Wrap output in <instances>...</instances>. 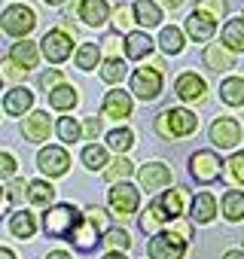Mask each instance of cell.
<instances>
[{
	"mask_svg": "<svg viewBox=\"0 0 244 259\" xmlns=\"http://www.w3.org/2000/svg\"><path fill=\"white\" fill-rule=\"evenodd\" d=\"M223 259H244V250H229Z\"/></svg>",
	"mask_w": 244,
	"mask_h": 259,
	"instance_id": "49",
	"label": "cell"
},
{
	"mask_svg": "<svg viewBox=\"0 0 244 259\" xmlns=\"http://www.w3.org/2000/svg\"><path fill=\"white\" fill-rule=\"evenodd\" d=\"M159 46H162L168 55H177V52L183 49V34H180L177 28H165L162 37H159Z\"/></svg>",
	"mask_w": 244,
	"mask_h": 259,
	"instance_id": "35",
	"label": "cell"
},
{
	"mask_svg": "<svg viewBox=\"0 0 244 259\" xmlns=\"http://www.w3.org/2000/svg\"><path fill=\"white\" fill-rule=\"evenodd\" d=\"M70 49H73V43H70V37L64 31H49L43 37V55L52 64H61L64 58H70Z\"/></svg>",
	"mask_w": 244,
	"mask_h": 259,
	"instance_id": "10",
	"label": "cell"
},
{
	"mask_svg": "<svg viewBox=\"0 0 244 259\" xmlns=\"http://www.w3.org/2000/svg\"><path fill=\"white\" fill-rule=\"evenodd\" d=\"M241 141V125L235 119H217L211 125V144L220 150H232Z\"/></svg>",
	"mask_w": 244,
	"mask_h": 259,
	"instance_id": "8",
	"label": "cell"
},
{
	"mask_svg": "<svg viewBox=\"0 0 244 259\" xmlns=\"http://www.w3.org/2000/svg\"><path fill=\"white\" fill-rule=\"evenodd\" d=\"M98 58H101V52H98L95 43H83V46L76 49V67H83V70L98 67Z\"/></svg>",
	"mask_w": 244,
	"mask_h": 259,
	"instance_id": "33",
	"label": "cell"
},
{
	"mask_svg": "<svg viewBox=\"0 0 244 259\" xmlns=\"http://www.w3.org/2000/svg\"><path fill=\"white\" fill-rule=\"evenodd\" d=\"M214 31H217V22H214V16H208V13H201V10H195L189 19H186V34L192 37V40H211L214 37Z\"/></svg>",
	"mask_w": 244,
	"mask_h": 259,
	"instance_id": "11",
	"label": "cell"
},
{
	"mask_svg": "<svg viewBox=\"0 0 244 259\" xmlns=\"http://www.w3.org/2000/svg\"><path fill=\"white\" fill-rule=\"evenodd\" d=\"M220 98H223L226 104H232V107H241V104H244V79L229 76V79L220 85Z\"/></svg>",
	"mask_w": 244,
	"mask_h": 259,
	"instance_id": "26",
	"label": "cell"
},
{
	"mask_svg": "<svg viewBox=\"0 0 244 259\" xmlns=\"http://www.w3.org/2000/svg\"><path fill=\"white\" fill-rule=\"evenodd\" d=\"M37 162H40V171L49 174V177H61V174H67V168H70V156H67L61 147H46V150H40Z\"/></svg>",
	"mask_w": 244,
	"mask_h": 259,
	"instance_id": "9",
	"label": "cell"
},
{
	"mask_svg": "<svg viewBox=\"0 0 244 259\" xmlns=\"http://www.w3.org/2000/svg\"><path fill=\"white\" fill-rule=\"evenodd\" d=\"M186 253V238L177 232H162L150 241V259H183Z\"/></svg>",
	"mask_w": 244,
	"mask_h": 259,
	"instance_id": "4",
	"label": "cell"
},
{
	"mask_svg": "<svg viewBox=\"0 0 244 259\" xmlns=\"http://www.w3.org/2000/svg\"><path fill=\"white\" fill-rule=\"evenodd\" d=\"M104 259H126V256H122V253H119V250H113V253H107V256H104Z\"/></svg>",
	"mask_w": 244,
	"mask_h": 259,
	"instance_id": "54",
	"label": "cell"
},
{
	"mask_svg": "<svg viewBox=\"0 0 244 259\" xmlns=\"http://www.w3.org/2000/svg\"><path fill=\"white\" fill-rule=\"evenodd\" d=\"M162 4H165V7H171V10H177V7L183 4V0H162Z\"/></svg>",
	"mask_w": 244,
	"mask_h": 259,
	"instance_id": "53",
	"label": "cell"
},
{
	"mask_svg": "<svg viewBox=\"0 0 244 259\" xmlns=\"http://www.w3.org/2000/svg\"><path fill=\"white\" fill-rule=\"evenodd\" d=\"M150 52H153V40H150V34H144V31H132L129 40H126V55H129V58H147Z\"/></svg>",
	"mask_w": 244,
	"mask_h": 259,
	"instance_id": "18",
	"label": "cell"
},
{
	"mask_svg": "<svg viewBox=\"0 0 244 259\" xmlns=\"http://www.w3.org/2000/svg\"><path fill=\"white\" fill-rule=\"evenodd\" d=\"M83 165L86 168H92V171H107V150L104 147H98V144H92V147H86L83 150Z\"/></svg>",
	"mask_w": 244,
	"mask_h": 259,
	"instance_id": "30",
	"label": "cell"
},
{
	"mask_svg": "<svg viewBox=\"0 0 244 259\" xmlns=\"http://www.w3.org/2000/svg\"><path fill=\"white\" fill-rule=\"evenodd\" d=\"M107 144H110L113 150H119V153H126V150H132L135 135L129 132V128H116V132H110V135H107Z\"/></svg>",
	"mask_w": 244,
	"mask_h": 259,
	"instance_id": "37",
	"label": "cell"
},
{
	"mask_svg": "<svg viewBox=\"0 0 244 259\" xmlns=\"http://www.w3.org/2000/svg\"><path fill=\"white\" fill-rule=\"evenodd\" d=\"M223 213H226V220H232V223L244 220V192H241V189H229V192L223 195Z\"/></svg>",
	"mask_w": 244,
	"mask_h": 259,
	"instance_id": "24",
	"label": "cell"
},
{
	"mask_svg": "<svg viewBox=\"0 0 244 259\" xmlns=\"http://www.w3.org/2000/svg\"><path fill=\"white\" fill-rule=\"evenodd\" d=\"M135 19L144 25V28H156L162 22V13L153 0H135Z\"/></svg>",
	"mask_w": 244,
	"mask_h": 259,
	"instance_id": "23",
	"label": "cell"
},
{
	"mask_svg": "<svg viewBox=\"0 0 244 259\" xmlns=\"http://www.w3.org/2000/svg\"><path fill=\"white\" fill-rule=\"evenodd\" d=\"M156 128L162 138H186L198 128V116L189 110H165L156 119Z\"/></svg>",
	"mask_w": 244,
	"mask_h": 259,
	"instance_id": "2",
	"label": "cell"
},
{
	"mask_svg": "<svg viewBox=\"0 0 244 259\" xmlns=\"http://www.w3.org/2000/svg\"><path fill=\"white\" fill-rule=\"evenodd\" d=\"M171 183V171L162 165V162H150L141 168V186L144 189H162Z\"/></svg>",
	"mask_w": 244,
	"mask_h": 259,
	"instance_id": "12",
	"label": "cell"
},
{
	"mask_svg": "<svg viewBox=\"0 0 244 259\" xmlns=\"http://www.w3.org/2000/svg\"><path fill=\"white\" fill-rule=\"evenodd\" d=\"M122 73H126V64H122L119 58H110V61L101 67V79H104V82H119Z\"/></svg>",
	"mask_w": 244,
	"mask_h": 259,
	"instance_id": "38",
	"label": "cell"
},
{
	"mask_svg": "<svg viewBox=\"0 0 244 259\" xmlns=\"http://www.w3.org/2000/svg\"><path fill=\"white\" fill-rule=\"evenodd\" d=\"M16 174V159L10 153H0V180L4 177H13Z\"/></svg>",
	"mask_w": 244,
	"mask_h": 259,
	"instance_id": "44",
	"label": "cell"
},
{
	"mask_svg": "<svg viewBox=\"0 0 244 259\" xmlns=\"http://www.w3.org/2000/svg\"><path fill=\"white\" fill-rule=\"evenodd\" d=\"M214 213H217V201H214L211 192H201V195L192 198V213H189V217H192L195 223H211Z\"/></svg>",
	"mask_w": 244,
	"mask_h": 259,
	"instance_id": "20",
	"label": "cell"
},
{
	"mask_svg": "<svg viewBox=\"0 0 244 259\" xmlns=\"http://www.w3.org/2000/svg\"><path fill=\"white\" fill-rule=\"evenodd\" d=\"M229 174H232L238 183H244V153H235V156L229 159Z\"/></svg>",
	"mask_w": 244,
	"mask_h": 259,
	"instance_id": "42",
	"label": "cell"
},
{
	"mask_svg": "<svg viewBox=\"0 0 244 259\" xmlns=\"http://www.w3.org/2000/svg\"><path fill=\"white\" fill-rule=\"evenodd\" d=\"M132 92L144 101H153L162 92V73L156 67H138L132 76Z\"/></svg>",
	"mask_w": 244,
	"mask_h": 259,
	"instance_id": "6",
	"label": "cell"
},
{
	"mask_svg": "<svg viewBox=\"0 0 244 259\" xmlns=\"http://www.w3.org/2000/svg\"><path fill=\"white\" fill-rule=\"evenodd\" d=\"M40 82H43V89H49V92H52V89H58L61 73H58V70H49V73H43V79H40Z\"/></svg>",
	"mask_w": 244,
	"mask_h": 259,
	"instance_id": "45",
	"label": "cell"
},
{
	"mask_svg": "<svg viewBox=\"0 0 244 259\" xmlns=\"http://www.w3.org/2000/svg\"><path fill=\"white\" fill-rule=\"evenodd\" d=\"M198 10L208 13V16H214V19H220V16H226V0H201Z\"/></svg>",
	"mask_w": 244,
	"mask_h": 259,
	"instance_id": "40",
	"label": "cell"
},
{
	"mask_svg": "<svg viewBox=\"0 0 244 259\" xmlns=\"http://www.w3.org/2000/svg\"><path fill=\"white\" fill-rule=\"evenodd\" d=\"M25 192H28L25 180H16V183L10 186V198H13V201H22V198H25Z\"/></svg>",
	"mask_w": 244,
	"mask_h": 259,
	"instance_id": "46",
	"label": "cell"
},
{
	"mask_svg": "<svg viewBox=\"0 0 244 259\" xmlns=\"http://www.w3.org/2000/svg\"><path fill=\"white\" fill-rule=\"evenodd\" d=\"M4 204H7V195H4V192H0V210H4Z\"/></svg>",
	"mask_w": 244,
	"mask_h": 259,
	"instance_id": "56",
	"label": "cell"
},
{
	"mask_svg": "<svg viewBox=\"0 0 244 259\" xmlns=\"http://www.w3.org/2000/svg\"><path fill=\"white\" fill-rule=\"evenodd\" d=\"M79 223H83V213L79 210H73L70 204H55V207H49V213H46V220H43V226H46V235H52V238H73V232L79 229Z\"/></svg>",
	"mask_w": 244,
	"mask_h": 259,
	"instance_id": "1",
	"label": "cell"
},
{
	"mask_svg": "<svg viewBox=\"0 0 244 259\" xmlns=\"http://www.w3.org/2000/svg\"><path fill=\"white\" fill-rule=\"evenodd\" d=\"M116 49H119V46H116V40L110 37V40H107V52H110V55H116Z\"/></svg>",
	"mask_w": 244,
	"mask_h": 259,
	"instance_id": "52",
	"label": "cell"
},
{
	"mask_svg": "<svg viewBox=\"0 0 244 259\" xmlns=\"http://www.w3.org/2000/svg\"><path fill=\"white\" fill-rule=\"evenodd\" d=\"M104 241H107L110 247H116V250H129V244H132V238H129V232H122V229H110Z\"/></svg>",
	"mask_w": 244,
	"mask_h": 259,
	"instance_id": "39",
	"label": "cell"
},
{
	"mask_svg": "<svg viewBox=\"0 0 244 259\" xmlns=\"http://www.w3.org/2000/svg\"><path fill=\"white\" fill-rule=\"evenodd\" d=\"M0 25H4V31L13 34V37H28L34 31V25H37V16H34L31 7H10L4 16H0Z\"/></svg>",
	"mask_w": 244,
	"mask_h": 259,
	"instance_id": "3",
	"label": "cell"
},
{
	"mask_svg": "<svg viewBox=\"0 0 244 259\" xmlns=\"http://www.w3.org/2000/svg\"><path fill=\"white\" fill-rule=\"evenodd\" d=\"M31 104H34V95L28 92V89H13L10 95H7V101H4V110L7 113H13V116H22L25 110H31Z\"/></svg>",
	"mask_w": 244,
	"mask_h": 259,
	"instance_id": "19",
	"label": "cell"
},
{
	"mask_svg": "<svg viewBox=\"0 0 244 259\" xmlns=\"http://www.w3.org/2000/svg\"><path fill=\"white\" fill-rule=\"evenodd\" d=\"M55 132H58V138L64 144H73V141H79V122L70 119V116H61L58 125H55Z\"/></svg>",
	"mask_w": 244,
	"mask_h": 259,
	"instance_id": "34",
	"label": "cell"
},
{
	"mask_svg": "<svg viewBox=\"0 0 244 259\" xmlns=\"http://www.w3.org/2000/svg\"><path fill=\"white\" fill-rule=\"evenodd\" d=\"M10 58L19 64V67H37V46L31 43V40H25V43H16L13 46V52H10Z\"/></svg>",
	"mask_w": 244,
	"mask_h": 259,
	"instance_id": "25",
	"label": "cell"
},
{
	"mask_svg": "<svg viewBox=\"0 0 244 259\" xmlns=\"http://www.w3.org/2000/svg\"><path fill=\"white\" fill-rule=\"evenodd\" d=\"M98 235H101V229H98L92 220H86V213H83V223H79V229L73 232V238H70V241H76V247H79V250H92V247L98 244Z\"/></svg>",
	"mask_w": 244,
	"mask_h": 259,
	"instance_id": "21",
	"label": "cell"
},
{
	"mask_svg": "<svg viewBox=\"0 0 244 259\" xmlns=\"http://www.w3.org/2000/svg\"><path fill=\"white\" fill-rule=\"evenodd\" d=\"M174 92L183 98V101H201L205 98V79L195 76V73H183L174 85Z\"/></svg>",
	"mask_w": 244,
	"mask_h": 259,
	"instance_id": "16",
	"label": "cell"
},
{
	"mask_svg": "<svg viewBox=\"0 0 244 259\" xmlns=\"http://www.w3.org/2000/svg\"><path fill=\"white\" fill-rule=\"evenodd\" d=\"M10 229H13V235L16 238H31L34 235V229H37V223H34V217L28 213V210H19V213H13V220H10Z\"/></svg>",
	"mask_w": 244,
	"mask_h": 259,
	"instance_id": "28",
	"label": "cell"
},
{
	"mask_svg": "<svg viewBox=\"0 0 244 259\" xmlns=\"http://www.w3.org/2000/svg\"><path fill=\"white\" fill-rule=\"evenodd\" d=\"M168 220H171V217L165 213V207H162L159 198H156V201L150 204V210L141 217V229H144V232H156V229H159L162 223H168Z\"/></svg>",
	"mask_w": 244,
	"mask_h": 259,
	"instance_id": "27",
	"label": "cell"
},
{
	"mask_svg": "<svg viewBox=\"0 0 244 259\" xmlns=\"http://www.w3.org/2000/svg\"><path fill=\"white\" fill-rule=\"evenodd\" d=\"M86 220H92V223H95V226H98L104 235L110 232V229H107V213H104L101 207H89V210H86Z\"/></svg>",
	"mask_w": 244,
	"mask_h": 259,
	"instance_id": "43",
	"label": "cell"
},
{
	"mask_svg": "<svg viewBox=\"0 0 244 259\" xmlns=\"http://www.w3.org/2000/svg\"><path fill=\"white\" fill-rule=\"evenodd\" d=\"M159 204L165 207V213H168L171 220H177V217L183 213V192H180V189H168V192H162Z\"/></svg>",
	"mask_w": 244,
	"mask_h": 259,
	"instance_id": "32",
	"label": "cell"
},
{
	"mask_svg": "<svg viewBox=\"0 0 244 259\" xmlns=\"http://www.w3.org/2000/svg\"><path fill=\"white\" fill-rule=\"evenodd\" d=\"M79 19H86V25H92V28H101L110 19L107 0H83L79 4Z\"/></svg>",
	"mask_w": 244,
	"mask_h": 259,
	"instance_id": "14",
	"label": "cell"
},
{
	"mask_svg": "<svg viewBox=\"0 0 244 259\" xmlns=\"http://www.w3.org/2000/svg\"><path fill=\"white\" fill-rule=\"evenodd\" d=\"M113 25H116V31H129V28H132V13H129V7H116Z\"/></svg>",
	"mask_w": 244,
	"mask_h": 259,
	"instance_id": "41",
	"label": "cell"
},
{
	"mask_svg": "<svg viewBox=\"0 0 244 259\" xmlns=\"http://www.w3.org/2000/svg\"><path fill=\"white\" fill-rule=\"evenodd\" d=\"M25 138L28 141H46L49 138V113H43V110H37V113H31L28 119H25Z\"/></svg>",
	"mask_w": 244,
	"mask_h": 259,
	"instance_id": "15",
	"label": "cell"
},
{
	"mask_svg": "<svg viewBox=\"0 0 244 259\" xmlns=\"http://www.w3.org/2000/svg\"><path fill=\"white\" fill-rule=\"evenodd\" d=\"M52 198H55L52 183H46V180H34V183H28V201H31V204H37V207H49Z\"/></svg>",
	"mask_w": 244,
	"mask_h": 259,
	"instance_id": "22",
	"label": "cell"
},
{
	"mask_svg": "<svg viewBox=\"0 0 244 259\" xmlns=\"http://www.w3.org/2000/svg\"><path fill=\"white\" fill-rule=\"evenodd\" d=\"M223 46L229 52H244V19H229L223 25Z\"/></svg>",
	"mask_w": 244,
	"mask_h": 259,
	"instance_id": "17",
	"label": "cell"
},
{
	"mask_svg": "<svg viewBox=\"0 0 244 259\" xmlns=\"http://www.w3.org/2000/svg\"><path fill=\"white\" fill-rule=\"evenodd\" d=\"M138 204H141V195H138V189L132 186V183H116L113 189H110V207L126 220V217H132L135 210H138Z\"/></svg>",
	"mask_w": 244,
	"mask_h": 259,
	"instance_id": "5",
	"label": "cell"
},
{
	"mask_svg": "<svg viewBox=\"0 0 244 259\" xmlns=\"http://www.w3.org/2000/svg\"><path fill=\"white\" fill-rule=\"evenodd\" d=\"M86 135H89V138H98V135H101V119H98V116L86 119Z\"/></svg>",
	"mask_w": 244,
	"mask_h": 259,
	"instance_id": "47",
	"label": "cell"
},
{
	"mask_svg": "<svg viewBox=\"0 0 244 259\" xmlns=\"http://www.w3.org/2000/svg\"><path fill=\"white\" fill-rule=\"evenodd\" d=\"M0 259H16V253H13V250H7V247H0Z\"/></svg>",
	"mask_w": 244,
	"mask_h": 259,
	"instance_id": "51",
	"label": "cell"
},
{
	"mask_svg": "<svg viewBox=\"0 0 244 259\" xmlns=\"http://www.w3.org/2000/svg\"><path fill=\"white\" fill-rule=\"evenodd\" d=\"M46 4H49V7H58V4H64V0H46Z\"/></svg>",
	"mask_w": 244,
	"mask_h": 259,
	"instance_id": "55",
	"label": "cell"
},
{
	"mask_svg": "<svg viewBox=\"0 0 244 259\" xmlns=\"http://www.w3.org/2000/svg\"><path fill=\"white\" fill-rule=\"evenodd\" d=\"M46 259H70V253H64V250H55V253H49Z\"/></svg>",
	"mask_w": 244,
	"mask_h": 259,
	"instance_id": "50",
	"label": "cell"
},
{
	"mask_svg": "<svg viewBox=\"0 0 244 259\" xmlns=\"http://www.w3.org/2000/svg\"><path fill=\"white\" fill-rule=\"evenodd\" d=\"M49 104H52L55 110H70V107L76 104V89H70V85L52 89V92H49Z\"/></svg>",
	"mask_w": 244,
	"mask_h": 259,
	"instance_id": "31",
	"label": "cell"
},
{
	"mask_svg": "<svg viewBox=\"0 0 244 259\" xmlns=\"http://www.w3.org/2000/svg\"><path fill=\"white\" fill-rule=\"evenodd\" d=\"M132 171H135V165H132V162H129L126 156H119V159H116V162H113V165H110V168L104 171V177H107L110 183H116V180H126V177H129Z\"/></svg>",
	"mask_w": 244,
	"mask_h": 259,
	"instance_id": "36",
	"label": "cell"
},
{
	"mask_svg": "<svg viewBox=\"0 0 244 259\" xmlns=\"http://www.w3.org/2000/svg\"><path fill=\"white\" fill-rule=\"evenodd\" d=\"M4 67H7V70H4V73H7V76H10V79H19V76H22V67H19V64H16V61H7V64H4Z\"/></svg>",
	"mask_w": 244,
	"mask_h": 259,
	"instance_id": "48",
	"label": "cell"
},
{
	"mask_svg": "<svg viewBox=\"0 0 244 259\" xmlns=\"http://www.w3.org/2000/svg\"><path fill=\"white\" fill-rule=\"evenodd\" d=\"M104 116H110V119H126V116H132V98L126 95V92H107V98H104Z\"/></svg>",
	"mask_w": 244,
	"mask_h": 259,
	"instance_id": "13",
	"label": "cell"
},
{
	"mask_svg": "<svg viewBox=\"0 0 244 259\" xmlns=\"http://www.w3.org/2000/svg\"><path fill=\"white\" fill-rule=\"evenodd\" d=\"M205 64L214 67V70H229V67H232V55H229V49H223V46H208V49H205Z\"/></svg>",
	"mask_w": 244,
	"mask_h": 259,
	"instance_id": "29",
	"label": "cell"
},
{
	"mask_svg": "<svg viewBox=\"0 0 244 259\" xmlns=\"http://www.w3.org/2000/svg\"><path fill=\"white\" fill-rule=\"evenodd\" d=\"M220 159L214 156V153H208V150H201V153H195L192 159H189V174L198 180V183H214L217 177H220Z\"/></svg>",
	"mask_w": 244,
	"mask_h": 259,
	"instance_id": "7",
	"label": "cell"
}]
</instances>
